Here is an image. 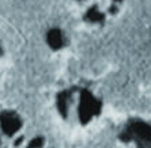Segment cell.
<instances>
[{"label": "cell", "instance_id": "cell-1", "mask_svg": "<svg viewBox=\"0 0 151 148\" xmlns=\"http://www.w3.org/2000/svg\"><path fill=\"white\" fill-rule=\"evenodd\" d=\"M48 39H49L50 45H52L53 48H57V46H60L63 44V41H61V34H60L59 30H52V31L49 33Z\"/></svg>", "mask_w": 151, "mask_h": 148}]
</instances>
